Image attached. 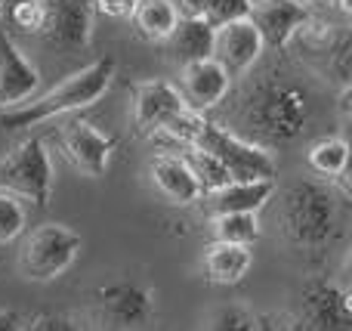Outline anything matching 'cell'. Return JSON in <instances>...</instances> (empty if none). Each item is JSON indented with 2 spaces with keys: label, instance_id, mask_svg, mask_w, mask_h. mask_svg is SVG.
<instances>
[{
  "label": "cell",
  "instance_id": "cell-1",
  "mask_svg": "<svg viewBox=\"0 0 352 331\" xmlns=\"http://www.w3.org/2000/svg\"><path fill=\"white\" fill-rule=\"evenodd\" d=\"M235 118L238 130H232V134L272 152L275 146H287L306 134L312 105L303 87L291 84V81L266 78L241 96Z\"/></svg>",
  "mask_w": 352,
  "mask_h": 331
},
{
  "label": "cell",
  "instance_id": "cell-2",
  "mask_svg": "<svg viewBox=\"0 0 352 331\" xmlns=\"http://www.w3.org/2000/svg\"><path fill=\"white\" fill-rule=\"evenodd\" d=\"M115 59H96L90 65H84L80 72L68 74L65 81L53 87V90L41 93V96L28 99L25 105L10 111H0V124L6 130H22V127H37L43 121H53L62 115H74L80 109H90L96 105L105 93L111 90V81H115Z\"/></svg>",
  "mask_w": 352,
  "mask_h": 331
},
{
  "label": "cell",
  "instance_id": "cell-3",
  "mask_svg": "<svg viewBox=\"0 0 352 331\" xmlns=\"http://www.w3.org/2000/svg\"><path fill=\"white\" fill-rule=\"evenodd\" d=\"M278 226L294 248L316 251L337 235L340 226V202L334 189L316 180H300L281 192Z\"/></svg>",
  "mask_w": 352,
  "mask_h": 331
},
{
  "label": "cell",
  "instance_id": "cell-4",
  "mask_svg": "<svg viewBox=\"0 0 352 331\" xmlns=\"http://www.w3.org/2000/svg\"><path fill=\"white\" fill-rule=\"evenodd\" d=\"M195 146L210 152L219 164L229 171L232 183H256V180H272L278 164H275V155L266 149L254 146V142L241 140L238 134H232L229 127L204 118L198 130V140Z\"/></svg>",
  "mask_w": 352,
  "mask_h": 331
},
{
  "label": "cell",
  "instance_id": "cell-5",
  "mask_svg": "<svg viewBox=\"0 0 352 331\" xmlns=\"http://www.w3.org/2000/svg\"><path fill=\"white\" fill-rule=\"evenodd\" d=\"M84 239L65 223H43L28 239L22 242L19 251V273L28 282H53L68 266L78 260Z\"/></svg>",
  "mask_w": 352,
  "mask_h": 331
},
{
  "label": "cell",
  "instance_id": "cell-6",
  "mask_svg": "<svg viewBox=\"0 0 352 331\" xmlns=\"http://www.w3.org/2000/svg\"><path fill=\"white\" fill-rule=\"evenodd\" d=\"M53 161L43 146V140L19 142L3 161H0V192H10L19 202H31L34 208H47L53 195Z\"/></svg>",
  "mask_w": 352,
  "mask_h": 331
},
{
  "label": "cell",
  "instance_id": "cell-7",
  "mask_svg": "<svg viewBox=\"0 0 352 331\" xmlns=\"http://www.w3.org/2000/svg\"><path fill=\"white\" fill-rule=\"evenodd\" d=\"M93 307H96L99 325L109 331H146L158 313L155 291L148 285L127 282V279L96 288Z\"/></svg>",
  "mask_w": 352,
  "mask_h": 331
},
{
  "label": "cell",
  "instance_id": "cell-8",
  "mask_svg": "<svg viewBox=\"0 0 352 331\" xmlns=\"http://www.w3.org/2000/svg\"><path fill=\"white\" fill-rule=\"evenodd\" d=\"M297 331H352V303L349 288L331 279H316L300 291L294 310Z\"/></svg>",
  "mask_w": 352,
  "mask_h": 331
},
{
  "label": "cell",
  "instance_id": "cell-9",
  "mask_svg": "<svg viewBox=\"0 0 352 331\" xmlns=\"http://www.w3.org/2000/svg\"><path fill=\"white\" fill-rule=\"evenodd\" d=\"M59 146L65 152V158L72 161V167L78 173L90 180H102L109 173L111 152H115V140L105 136L99 127H93L90 121H68L59 130Z\"/></svg>",
  "mask_w": 352,
  "mask_h": 331
},
{
  "label": "cell",
  "instance_id": "cell-10",
  "mask_svg": "<svg viewBox=\"0 0 352 331\" xmlns=\"http://www.w3.org/2000/svg\"><path fill=\"white\" fill-rule=\"evenodd\" d=\"M248 19L260 34L263 47L281 50L312 22V12L300 0H254Z\"/></svg>",
  "mask_w": 352,
  "mask_h": 331
},
{
  "label": "cell",
  "instance_id": "cell-11",
  "mask_svg": "<svg viewBox=\"0 0 352 331\" xmlns=\"http://www.w3.org/2000/svg\"><path fill=\"white\" fill-rule=\"evenodd\" d=\"M176 90H179L188 111L204 115V111L217 109V105L229 96L232 78L219 62L201 59V62H192V65L179 68V84H176Z\"/></svg>",
  "mask_w": 352,
  "mask_h": 331
},
{
  "label": "cell",
  "instance_id": "cell-12",
  "mask_svg": "<svg viewBox=\"0 0 352 331\" xmlns=\"http://www.w3.org/2000/svg\"><path fill=\"white\" fill-rule=\"evenodd\" d=\"M41 87L37 65L16 47L6 31H0V111H10L34 99Z\"/></svg>",
  "mask_w": 352,
  "mask_h": 331
},
{
  "label": "cell",
  "instance_id": "cell-13",
  "mask_svg": "<svg viewBox=\"0 0 352 331\" xmlns=\"http://www.w3.org/2000/svg\"><path fill=\"white\" fill-rule=\"evenodd\" d=\"M43 41L56 50H84L93 37V0H47Z\"/></svg>",
  "mask_w": 352,
  "mask_h": 331
},
{
  "label": "cell",
  "instance_id": "cell-14",
  "mask_svg": "<svg viewBox=\"0 0 352 331\" xmlns=\"http://www.w3.org/2000/svg\"><path fill=\"white\" fill-rule=\"evenodd\" d=\"M186 111L179 90L170 81H142L133 90V127L140 136L161 134L173 115Z\"/></svg>",
  "mask_w": 352,
  "mask_h": 331
},
{
  "label": "cell",
  "instance_id": "cell-15",
  "mask_svg": "<svg viewBox=\"0 0 352 331\" xmlns=\"http://www.w3.org/2000/svg\"><path fill=\"white\" fill-rule=\"evenodd\" d=\"M263 41L256 34V28L250 25V19H241V22H229L213 28V62L229 72V78L235 74H244L248 68L256 65V59L263 56Z\"/></svg>",
  "mask_w": 352,
  "mask_h": 331
},
{
  "label": "cell",
  "instance_id": "cell-16",
  "mask_svg": "<svg viewBox=\"0 0 352 331\" xmlns=\"http://www.w3.org/2000/svg\"><path fill=\"white\" fill-rule=\"evenodd\" d=\"M148 180L161 192V198L170 202L173 208H188L201 198V189L188 173L186 161L173 152H161L148 161Z\"/></svg>",
  "mask_w": 352,
  "mask_h": 331
},
{
  "label": "cell",
  "instance_id": "cell-17",
  "mask_svg": "<svg viewBox=\"0 0 352 331\" xmlns=\"http://www.w3.org/2000/svg\"><path fill=\"white\" fill-rule=\"evenodd\" d=\"M250 266H254V251L241 245H226V242H210L201 257L204 279L210 285H223V288L244 282Z\"/></svg>",
  "mask_w": 352,
  "mask_h": 331
},
{
  "label": "cell",
  "instance_id": "cell-18",
  "mask_svg": "<svg viewBox=\"0 0 352 331\" xmlns=\"http://www.w3.org/2000/svg\"><path fill=\"white\" fill-rule=\"evenodd\" d=\"M167 50L170 56L182 65H192V62L210 59L213 56V25L204 19H179L173 28V34L167 37Z\"/></svg>",
  "mask_w": 352,
  "mask_h": 331
},
{
  "label": "cell",
  "instance_id": "cell-19",
  "mask_svg": "<svg viewBox=\"0 0 352 331\" xmlns=\"http://www.w3.org/2000/svg\"><path fill=\"white\" fill-rule=\"evenodd\" d=\"M275 192V180L256 183H229L210 195V214H260Z\"/></svg>",
  "mask_w": 352,
  "mask_h": 331
},
{
  "label": "cell",
  "instance_id": "cell-20",
  "mask_svg": "<svg viewBox=\"0 0 352 331\" xmlns=\"http://www.w3.org/2000/svg\"><path fill=\"white\" fill-rule=\"evenodd\" d=\"M176 22H179V12H176L173 0H140L133 10L136 31L152 43H164L173 34Z\"/></svg>",
  "mask_w": 352,
  "mask_h": 331
},
{
  "label": "cell",
  "instance_id": "cell-21",
  "mask_svg": "<svg viewBox=\"0 0 352 331\" xmlns=\"http://www.w3.org/2000/svg\"><path fill=\"white\" fill-rule=\"evenodd\" d=\"M179 158L186 161V167H188V173H192V180L198 183L201 195H213V192L226 189V186L232 183L229 171H226L210 152H204V149L186 146V149H179Z\"/></svg>",
  "mask_w": 352,
  "mask_h": 331
},
{
  "label": "cell",
  "instance_id": "cell-22",
  "mask_svg": "<svg viewBox=\"0 0 352 331\" xmlns=\"http://www.w3.org/2000/svg\"><path fill=\"white\" fill-rule=\"evenodd\" d=\"M309 167L324 180H337L340 173H346L349 164V146L343 136H322L318 142H312L306 152Z\"/></svg>",
  "mask_w": 352,
  "mask_h": 331
},
{
  "label": "cell",
  "instance_id": "cell-23",
  "mask_svg": "<svg viewBox=\"0 0 352 331\" xmlns=\"http://www.w3.org/2000/svg\"><path fill=\"white\" fill-rule=\"evenodd\" d=\"M210 233H213V242L250 248L260 239V217L256 214H217V217H210Z\"/></svg>",
  "mask_w": 352,
  "mask_h": 331
},
{
  "label": "cell",
  "instance_id": "cell-24",
  "mask_svg": "<svg viewBox=\"0 0 352 331\" xmlns=\"http://www.w3.org/2000/svg\"><path fill=\"white\" fill-rule=\"evenodd\" d=\"M204 331H260V319L241 303H223L210 313Z\"/></svg>",
  "mask_w": 352,
  "mask_h": 331
},
{
  "label": "cell",
  "instance_id": "cell-25",
  "mask_svg": "<svg viewBox=\"0 0 352 331\" xmlns=\"http://www.w3.org/2000/svg\"><path fill=\"white\" fill-rule=\"evenodd\" d=\"M47 0H12L10 6V22L25 34H41L47 31Z\"/></svg>",
  "mask_w": 352,
  "mask_h": 331
},
{
  "label": "cell",
  "instance_id": "cell-26",
  "mask_svg": "<svg viewBox=\"0 0 352 331\" xmlns=\"http://www.w3.org/2000/svg\"><path fill=\"white\" fill-rule=\"evenodd\" d=\"M25 223H28V211L10 192H0V245L19 239L25 233Z\"/></svg>",
  "mask_w": 352,
  "mask_h": 331
},
{
  "label": "cell",
  "instance_id": "cell-27",
  "mask_svg": "<svg viewBox=\"0 0 352 331\" xmlns=\"http://www.w3.org/2000/svg\"><path fill=\"white\" fill-rule=\"evenodd\" d=\"M250 3L254 0H210V12H207V22L213 28L229 22H241V19L250 16Z\"/></svg>",
  "mask_w": 352,
  "mask_h": 331
},
{
  "label": "cell",
  "instance_id": "cell-28",
  "mask_svg": "<svg viewBox=\"0 0 352 331\" xmlns=\"http://www.w3.org/2000/svg\"><path fill=\"white\" fill-rule=\"evenodd\" d=\"M19 331H84L72 316H62V313H37L34 319L19 325Z\"/></svg>",
  "mask_w": 352,
  "mask_h": 331
},
{
  "label": "cell",
  "instance_id": "cell-29",
  "mask_svg": "<svg viewBox=\"0 0 352 331\" xmlns=\"http://www.w3.org/2000/svg\"><path fill=\"white\" fill-rule=\"evenodd\" d=\"M136 3H140V0H93V12L121 22V19H133Z\"/></svg>",
  "mask_w": 352,
  "mask_h": 331
},
{
  "label": "cell",
  "instance_id": "cell-30",
  "mask_svg": "<svg viewBox=\"0 0 352 331\" xmlns=\"http://www.w3.org/2000/svg\"><path fill=\"white\" fill-rule=\"evenodd\" d=\"M176 12L179 19H204L207 22V12H210V0H173Z\"/></svg>",
  "mask_w": 352,
  "mask_h": 331
},
{
  "label": "cell",
  "instance_id": "cell-31",
  "mask_svg": "<svg viewBox=\"0 0 352 331\" xmlns=\"http://www.w3.org/2000/svg\"><path fill=\"white\" fill-rule=\"evenodd\" d=\"M22 325V316L16 310H0V331H19Z\"/></svg>",
  "mask_w": 352,
  "mask_h": 331
},
{
  "label": "cell",
  "instance_id": "cell-32",
  "mask_svg": "<svg viewBox=\"0 0 352 331\" xmlns=\"http://www.w3.org/2000/svg\"><path fill=\"white\" fill-rule=\"evenodd\" d=\"M300 3H306V6H309V3H316V6H334V0H300Z\"/></svg>",
  "mask_w": 352,
  "mask_h": 331
},
{
  "label": "cell",
  "instance_id": "cell-33",
  "mask_svg": "<svg viewBox=\"0 0 352 331\" xmlns=\"http://www.w3.org/2000/svg\"><path fill=\"white\" fill-rule=\"evenodd\" d=\"M3 12H6V6H3V0H0V19H3Z\"/></svg>",
  "mask_w": 352,
  "mask_h": 331
}]
</instances>
